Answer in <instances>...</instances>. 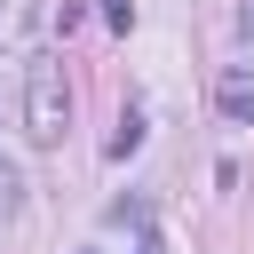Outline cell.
<instances>
[{
	"mask_svg": "<svg viewBox=\"0 0 254 254\" xmlns=\"http://www.w3.org/2000/svg\"><path fill=\"white\" fill-rule=\"evenodd\" d=\"M64 127H71L64 64H56V56H32V64H24V135H32V143H64Z\"/></svg>",
	"mask_w": 254,
	"mask_h": 254,
	"instance_id": "cell-1",
	"label": "cell"
},
{
	"mask_svg": "<svg viewBox=\"0 0 254 254\" xmlns=\"http://www.w3.org/2000/svg\"><path fill=\"white\" fill-rule=\"evenodd\" d=\"M214 111H222L230 127H254V71H246V64H230V71L214 79Z\"/></svg>",
	"mask_w": 254,
	"mask_h": 254,
	"instance_id": "cell-2",
	"label": "cell"
},
{
	"mask_svg": "<svg viewBox=\"0 0 254 254\" xmlns=\"http://www.w3.org/2000/svg\"><path fill=\"white\" fill-rule=\"evenodd\" d=\"M135 151H143V111L127 103V111H119V127H111V143H103V159H135Z\"/></svg>",
	"mask_w": 254,
	"mask_h": 254,
	"instance_id": "cell-3",
	"label": "cell"
},
{
	"mask_svg": "<svg viewBox=\"0 0 254 254\" xmlns=\"http://www.w3.org/2000/svg\"><path fill=\"white\" fill-rule=\"evenodd\" d=\"M16 206H24V175H16V167H8V159H0V222H8V214H16Z\"/></svg>",
	"mask_w": 254,
	"mask_h": 254,
	"instance_id": "cell-4",
	"label": "cell"
},
{
	"mask_svg": "<svg viewBox=\"0 0 254 254\" xmlns=\"http://www.w3.org/2000/svg\"><path fill=\"white\" fill-rule=\"evenodd\" d=\"M103 24H111V32H127V24H135V0H103Z\"/></svg>",
	"mask_w": 254,
	"mask_h": 254,
	"instance_id": "cell-5",
	"label": "cell"
},
{
	"mask_svg": "<svg viewBox=\"0 0 254 254\" xmlns=\"http://www.w3.org/2000/svg\"><path fill=\"white\" fill-rule=\"evenodd\" d=\"M238 32H246V40H254V0H246V8H238Z\"/></svg>",
	"mask_w": 254,
	"mask_h": 254,
	"instance_id": "cell-6",
	"label": "cell"
}]
</instances>
